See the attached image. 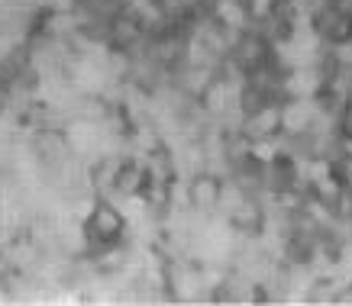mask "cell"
<instances>
[{
    "mask_svg": "<svg viewBox=\"0 0 352 306\" xmlns=\"http://www.w3.org/2000/svg\"><path fill=\"white\" fill-rule=\"evenodd\" d=\"M220 197H223V174L214 171H197L178 184V203L204 216H220Z\"/></svg>",
    "mask_w": 352,
    "mask_h": 306,
    "instance_id": "cell-1",
    "label": "cell"
},
{
    "mask_svg": "<svg viewBox=\"0 0 352 306\" xmlns=\"http://www.w3.org/2000/svg\"><path fill=\"white\" fill-rule=\"evenodd\" d=\"M336 132L352 145V97H346L340 106V117H336Z\"/></svg>",
    "mask_w": 352,
    "mask_h": 306,
    "instance_id": "cell-2",
    "label": "cell"
},
{
    "mask_svg": "<svg viewBox=\"0 0 352 306\" xmlns=\"http://www.w3.org/2000/svg\"><path fill=\"white\" fill-rule=\"evenodd\" d=\"M7 113H10V100H7V94L0 91V123L7 119Z\"/></svg>",
    "mask_w": 352,
    "mask_h": 306,
    "instance_id": "cell-3",
    "label": "cell"
}]
</instances>
